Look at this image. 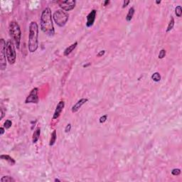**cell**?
Masks as SVG:
<instances>
[{"mask_svg":"<svg viewBox=\"0 0 182 182\" xmlns=\"http://www.w3.org/2000/svg\"><path fill=\"white\" fill-rule=\"evenodd\" d=\"M4 112H3L2 109H1V119H3V117H4Z\"/></svg>","mask_w":182,"mask_h":182,"instance_id":"29","label":"cell"},{"mask_svg":"<svg viewBox=\"0 0 182 182\" xmlns=\"http://www.w3.org/2000/svg\"><path fill=\"white\" fill-rule=\"evenodd\" d=\"M96 14H97V11L95 9H93L88 14V15L87 16V22H86V26L88 28H90L93 25L96 17Z\"/></svg>","mask_w":182,"mask_h":182,"instance_id":"9","label":"cell"},{"mask_svg":"<svg viewBox=\"0 0 182 182\" xmlns=\"http://www.w3.org/2000/svg\"><path fill=\"white\" fill-rule=\"evenodd\" d=\"M78 46V42H75L74 44H73L72 45H70L69 46L68 48H66V50H64V52H63V55L65 56H68L70 53L73 51V50L75 49V48H76V46Z\"/></svg>","mask_w":182,"mask_h":182,"instance_id":"12","label":"cell"},{"mask_svg":"<svg viewBox=\"0 0 182 182\" xmlns=\"http://www.w3.org/2000/svg\"><path fill=\"white\" fill-rule=\"evenodd\" d=\"M68 14L64 12L62 9L56 10L53 15V18L55 23L60 27H63L66 24L68 20Z\"/></svg>","mask_w":182,"mask_h":182,"instance_id":"4","label":"cell"},{"mask_svg":"<svg viewBox=\"0 0 182 182\" xmlns=\"http://www.w3.org/2000/svg\"><path fill=\"white\" fill-rule=\"evenodd\" d=\"M151 80H153L154 82H159L161 81V75L159 74V73L158 72H155L151 75Z\"/></svg>","mask_w":182,"mask_h":182,"instance_id":"17","label":"cell"},{"mask_svg":"<svg viewBox=\"0 0 182 182\" xmlns=\"http://www.w3.org/2000/svg\"><path fill=\"white\" fill-rule=\"evenodd\" d=\"M64 107H65V102H64V101L63 100L60 101V102L58 103L56 107L55 112H54L53 116V119H56L60 117V115H61V114L62 113Z\"/></svg>","mask_w":182,"mask_h":182,"instance_id":"10","label":"cell"},{"mask_svg":"<svg viewBox=\"0 0 182 182\" xmlns=\"http://www.w3.org/2000/svg\"><path fill=\"white\" fill-rule=\"evenodd\" d=\"M38 89L37 88H33L32 89L30 94L27 96V98H26L25 103L28 104V103H35L37 104L38 102Z\"/></svg>","mask_w":182,"mask_h":182,"instance_id":"8","label":"cell"},{"mask_svg":"<svg viewBox=\"0 0 182 182\" xmlns=\"http://www.w3.org/2000/svg\"><path fill=\"white\" fill-rule=\"evenodd\" d=\"M41 29L42 32L49 36H53L55 34V30L52 21L51 10L49 7L46 8L41 13Z\"/></svg>","mask_w":182,"mask_h":182,"instance_id":"1","label":"cell"},{"mask_svg":"<svg viewBox=\"0 0 182 182\" xmlns=\"http://www.w3.org/2000/svg\"><path fill=\"white\" fill-rule=\"evenodd\" d=\"M6 54L7 60L10 64H14L16 62L17 54L15 51V48L13 42L11 40H9L6 44Z\"/></svg>","mask_w":182,"mask_h":182,"instance_id":"5","label":"cell"},{"mask_svg":"<svg viewBox=\"0 0 182 182\" xmlns=\"http://www.w3.org/2000/svg\"><path fill=\"white\" fill-rule=\"evenodd\" d=\"M175 14H176V17H181L182 14V8L181 6H177L175 9Z\"/></svg>","mask_w":182,"mask_h":182,"instance_id":"20","label":"cell"},{"mask_svg":"<svg viewBox=\"0 0 182 182\" xmlns=\"http://www.w3.org/2000/svg\"><path fill=\"white\" fill-rule=\"evenodd\" d=\"M105 53V50H100V52L97 54V56H98V57L102 56Z\"/></svg>","mask_w":182,"mask_h":182,"instance_id":"26","label":"cell"},{"mask_svg":"<svg viewBox=\"0 0 182 182\" xmlns=\"http://www.w3.org/2000/svg\"><path fill=\"white\" fill-rule=\"evenodd\" d=\"M90 65V63H87V64H84L83 66V68H86V67H88V66H89Z\"/></svg>","mask_w":182,"mask_h":182,"instance_id":"31","label":"cell"},{"mask_svg":"<svg viewBox=\"0 0 182 182\" xmlns=\"http://www.w3.org/2000/svg\"><path fill=\"white\" fill-rule=\"evenodd\" d=\"M171 174L174 176H178L181 174V169H174L171 171Z\"/></svg>","mask_w":182,"mask_h":182,"instance_id":"22","label":"cell"},{"mask_svg":"<svg viewBox=\"0 0 182 182\" xmlns=\"http://www.w3.org/2000/svg\"><path fill=\"white\" fill-rule=\"evenodd\" d=\"M9 32L11 37L14 41L17 49H19L21 43V32L19 24L17 21H11L9 26Z\"/></svg>","mask_w":182,"mask_h":182,"instance_id":"3","label":"cell"},{"mask_svg":"<svg viewBox=\"0 0 182 182\" xmlns=\"http://www.w3.org/2000/svg\"><path fill=\"white\" fill-rule=\"evenodd\" d=\"M15 182V180L13 179L12 177L9 176H4L1 179V182Z\"/></svg>","mask_w":182,"mask_h":182,"instance_id":"19","label":"cell"},{"mask_svg":"<svg viewBox=\"0 0 182 182\" xmlns=\"http://www.w3.org/2000/svg\"><path fill=\"white\" fill-rule=\"evenodd\" d=\"M88 101V100L87 98H82V99H81L80 100L78 101L75 105L72 107V109H71L72 113H76V112H78V111L80 110V108H81L85 102H87Z\"/></svg>","mask_w":182,"mask_h":182,"instance_id":"11","label":"cell"},{"mask_svg":"<svg viewBox=\"0 0 182 182\" xmlns=\"http://www.w3.org/2000/svg\"><path fill=\"white\" fill-rule=\"evenodd\" d=\"M0 157H1V159H4V160L6 161L10 165H12V166L14 165V164H16L15 160H14L13 158H12V157H10V156H9V155L2 154V155H1V156H0Z\"/></svg>","mask_w":182,"mask_h":182,"instance_id":"13","label":"cell"},{"mask_svg":"<svg viewBox=\"0 0 182 182\" xmlns=\"http://www.w3.org/2000/svg\"><path fill=\"white\" fill-rule=\"evenodd\" d=\"M134 9L133 7H131L129 9V12H128L127 16H126V20L127 21H130L132 20L133 16H134Z\"/></svg>","mask_w":182,"mask_h":182,"instance_id":"16","label":"cell"},{"mask_svg":"<svg viewBox=\"0 0 182 182\" xmlns=\"http://www.w3.org/2000/svg\"><path fill=\"white\" fill-rule=\"evenodd\" d=\"M54 181H55V182H60V180H59V179H56Z\"/></svg>","mask_w":182,"mask_h":182,"instance_id":"33","label":"cell"},{"mask_svg":"<svg viewBox=\"0 0 182 182\" xmlns=\"http://www.w3.org/2000/svg\"><path fill=\"white\" fill-rule=\"evenodd\" d=\"M6 42L1 38L0 40V68L4 70L6 67Z\"/></svg>","mask_w":182,"mask_h":182,"instance_id":"6","label":"cell"},{"mask_svg":"<svg viewBox=\"0 0 182 182\" xmlns=\"http://www.w3.org/2000/svg\"><path fill=\"white\" fill-rule=\"evenodd\" d=\"M0 131H1V132H0V134L2 135V134L4 133V129L3 127H1V128H0Z\"/></svg>","mask_w":182,"mask_h":182,"instance_id":"28","label":"cell"},{"mask_svg":"<svg viewBox=\"0 0 182 182\" xmlns=\"http://www.w3.org/2000/svg\"><path fill=\"white\" fill-rule=\"evenodd\" d=\"M107 115H103V116H102L100 119H99V121H100V123H104L106 120H107Z\"/></svg>","mask_w":182,"mask_h":182,"instance_id":"24","label":"cell"},{"mask_svg":"<svg viewBox=\"0 0 182 182\" xmlns=\"http://www.w3.org/2000/svg\"><path fill=\"white\" fill-rule=\"evenodd\" d=\"M110 4V1L107 0V1H105L104 2V4H103V5L105 6H107V4Z\"/></svg>","mask_w":182,"mask_h":182,"instance_id":"30","label":"cell"},{"mask_svg":"<svg viewBox=\"0 0 182 182\" xmlns=\"http://www.w3.org/2000/svg\"><path fill=\"white\" fill-rule=\"evenodd\" d=\"M56 3L58 4L62 10H65L66 12L73 10L75 6L76 1L75 0H66V1H57Z\"/></svg>","mask_w":182,"mask_h":182,"instance_id":"7","label":"cell"},{"mask_svg":"<svg viewBox=\"0 0 182 182\" xmlns=\"http://www.w3.org/2000/svg\"><path fill=\"white\" fill-rule=\"evenodd\" d=\"M38 26L36 22L32 21L29 24V34L28 47L31 53H33L37 50L38 47Z\"/></svg>","mask_w":182,"mask_h":182,"instance_id":"2","label":"cell"},{"mask_svg":"<svg viewBox=\"0 0 182 182\" xmlns=\"http://www.w3.org/2000/svg\"><path fill=\"white\" fill-rule=\"evenodd\" d=\"M12 122L11 120H9V119L6 120L5 122H4V127L6 129H9L12 127Z\"/></svg>","mask_w":182,"mask_h":182,"instance_id":"21","label":"cell"},{"mask_svg":"<svg viewBox=\"0 0 182 182\" xmlns=\"http://www.w3.org/2000/svg\"><path fill=\"white\" fill-rule=\"evenodd\" d=\"M40 134H41V129L39 127H38L37 129L34 131L33 134V138H32V142L33 144H36L38 142L39 137H40Z\"/></svg>","mask_w":182,"mask_h":182,"instance_id":"14","label":"cell"},{"mask_svg":"<svg viewBox=\"0 0 182 182\" xmlns=\"http://www.w3.org/2000/svg\"><path fill=\"white\" fill-rule=\"evenodd\" d=\"M70 130H71V124H68L67 126L66 127V128H65V132L66 133H68V132H69L70 131Z\"/></svg>","mask_w":182,"mask_h":182,"instance_id":"25","label":"cell"},{"mask_svg":"<svg viewBox=\"0 0 182 182\" xmlns=\"http://www.w3.org/2000/svg\"><path fill=\"white\" fill-rule=\"evenodd\" d=\"M160 3H161V1H156V4H159Z\"/></svg>","mask_w":182,"mask_h":182,"instance_id":"32","label":"cell"},{"mask_svg":"<svg viewBox=\"0 0 182 182\" xmlns=\"http://www.w3.org/2000/svg\"><path fill=\"white\" fill-rule=\"evenodd\" d=\"M166 56V50L164 49H162L159 52V58L160 59H162Z\"/></svg>","mask_w":182,"mask_h":182,"instance_id":"23","label":"cell"},{"mask_svg":"<svg viewBox=\"0 0 182 182\" xmlns=\"http://www.w3.org/2000/svg\"><path fill=\"white\" fill-rule=\"evenodd\" d=\"M56 139H57L56 130H53V132H52V134H51L50 142H49V145H50V147H51V146H53V145H55L56 141Z\"/></svg>","mask_w":182,"mask_h":182,"instance_id":"15","label":"cell"},{"mask_svg":"<svg viewBox=\"0 0 182 182\" xmlns=\"http://www.w3.org/2000/svg\"><path fill=\"white\" fill-rule=\"evenodd\" d=\"M174 19L173 18V17H171V19H170L169 23V25L167 26V29H166V32H169L170 31L172 30V29L174 28Z\"/></svg>","mask_w":182,"mask_h":182,"instance_id":"18","label":"cell"},{"mask_svg":"<svg viewBox=\"0 0 182 182\" xmlns=\"http://www.w3.org/2000/svg\"><path fill=\"white\" fill-rule=\"evenodd\" d=\"M130 1H128V0H126V1H124V3H123V6H122V8H125L126 6H127L129 4H130Z\"/></svg>","mask_w":182,"mask_h":182,"instance_id":"27","label":"cell"}]
</instances>
